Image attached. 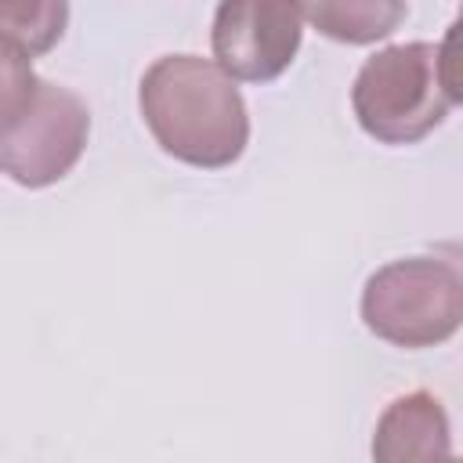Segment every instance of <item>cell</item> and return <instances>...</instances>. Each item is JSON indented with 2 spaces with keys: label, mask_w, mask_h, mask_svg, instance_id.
<instances>
[{
  "label": "cell",
  "mask_w": 463,
  "mask_h": 463,
  "mask_svg": "<svg viewBox=\"0 0 463 463\" xmlns=\"http://www.w3.org/2000/svg\"><path fill=\"white\" fill-rule=\"evenodd\" d=\"M456 29L459 22L445 43H394L362 61L351 87V109L369 137L383 145H412L445 123L449 109L463 98Z\"/></svg>",
  "instance_id": "7a4b0ae2"
},
{
  "label": "cell",
  "mask_w": 463,
  "mask_h": 463,
  "mask_svg": "<svg viewBox=\"0 0 463 463\" xmlns=\"http://www.w3.org/2000/svg\"><path fill=\"white\" fill-rule=\"evenodd\" d=\"M452 430L441 402L427 391L394 398L373 430V463H449Z\"/></svg>",
  "instance_id": "8992f818"
},
{
  "label": "cell",
  "mask_w": 463,
  "mask_h": 463,
  "mask_svg": "<svg viewBox=\"0 0 463 463\" xmlns=\"http://www.w3.org/2000/svg\"><path fill=\"white\" fill-rule=\"evenodd\" d=\"M362 322L394 347L445 344L463 322V275L441 257H402L362 289Z\"/></svg>",
  "instance_id": "3957f363"
},
{
  "label": "cell",
  "mask_w": 463,
  "mask_h": 463,
  "mask_svg": "<svg viewBox=\"0 0 463 463\" xmlns=\"http://www.w3.org/2000/svg\"><path fill=\"white\" fill-rule=\"evenodd\" d=\"M87 137L90 112L83 98L40 80L25 112L0 130V174L22 188H47L80 163Z\"/></svg>",
  "instance_id": "277c9868"
},
{
  "label": "cell",
  "mask_w": 463,
  "mask_h": 463,
  "mask_svg": "<svg viewBox=\"0 0 463 463\" xmlns=\"http://www.w3.org/2000/svg\"><path fill=\"white\" fill-rule=\"evenodd\" d=\"M304 18L289 0H224L213 11V65L228 80L268 83L282 76L300 51Z\"/></svg>",
  "instance_id": "5b68a950"
},
{
  "label": "cell",
  "mask_w": 463,
  "mask_h": 463,
  "mask_svg": "<svg viewBox=\"0 0 463 463\" xmlns=\"http://www.w3.org/2000/svg\"><path fill=\"white\" fill-rule=\"evenodd\" d=\"M449 463H459V459H456V456H452V459H449Z\"/></svg>",
  "instance_id": "30bf717a"
},
{
  "label": "cell",
  "mask_w": 463,
  "mask_h": 463,
  "mask_svg": "<svg viewBox=\"0 0 463 463\" xmlns=\"http://www.w3.org/2000/svg\"><path fill=\"white\" fill-rule=\"evenodd\" d=\"M36 83L40 76L33 72V61L18 47L0 40V130H7L25 112L36 94Z\"/></svg>",
  "instance_id": "9c48e42d"
},
{
  "label": "cell",
  "mask_w": 463,
  "mask_h": 463,
  "mask_svg": "<svg viewBox=\"0 0 463 463\" xmlns=\"http://www.w3.org/2000/svg\"><path fill=\"white\" fill-rule=\"evenodd\" d=\"M300 18L311 22L322 36L340 43H373L394 33V25L405 18V4L387 0H318L300 4Z\"/></svg>",
  "instance_id": "52a82bcc"
},
{
  "label": "cell",
  "mask_w": 463,
  "mask_h": 463,
  "mask_svg": "<svg viewBox=\"0 0 463 463\" xmlns=\"http://www.w3.org/2000/svg\"><path fill=\"white\" fill-rule=\"evenodd\" d=\"M137 101L156 145L188 166L221 170L246 152V101L235 80L199 54L156 58L141 76Z\"/></svg>",
  "instance_id": "6da1fadb"
},
{
  "label": "cell",
  "mask_w": 463,
  "mask_h": 463,
  "mask_svg": "<svg viewBox=\"0 0 463 463\" xmlns=\"http://www.w3.org/2000/svg\"><path fill=\"white\" fill-rule=\"evenodd\" d=\"M69 22L65 4H29V0H0V40L18 47L29 61L51 51Z\"/></svg>",
  "instance_id": "ba28073f"
}]
</instances>
